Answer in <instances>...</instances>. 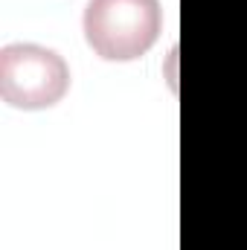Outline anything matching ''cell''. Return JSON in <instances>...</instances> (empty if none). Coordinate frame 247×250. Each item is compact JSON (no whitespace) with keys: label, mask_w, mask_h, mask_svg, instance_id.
Masks as SVG:
<instances>
[{"label":"cell","mask_w":247,"mask_h":250,"mask_svg":"<svg viewBox=\"0 0 247 250\" xmlns=\"http://www.w3.org/2000/svg\"><path fill=\"white\" fill-rule=\"evenodd\" d=\"M157 0H90L84 9V38L105 62H134L160 35Z\"/></svg>","instance_id":"6da1fadb"},{"label":"cell","mask_w":247,"mask_h":250,"mask_svg":"<svg viewBox=\"0 0 247 250\" xmlns=\"http://www.w3.org/2000/svg\"><path fill=\"white\" fill-rule=\"evenodd\" d=\"M70 70L56 50L38 44H9L0 50V96L12 108L41 111L62 102Z\"/></svg>","instance_id":"7a4b0ae2"}]
</instances>
